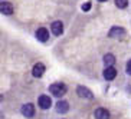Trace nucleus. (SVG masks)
Masks as SVG:
<instances>
[{
	"label": "nucleus",
	"instance_id": "obj_1",
	"mask_svg": "<svg viewBox=\"0 0 131 119\" xmlns=\"http://www.w3.org/2000/svg\"><path fill=\"white\" fill-rule=\"evenodd\" d=\"M50 93H53L55 96H63L66 93V86L63 83H61V82H58V83H53V85H50V88H49Z\"/></svg>",
	"mask_w": 131,
	"mask_h": 119
},
{
	"label": "nucleus",
	"instance_id": "obj_2",
	"mask_svg": "<svg viewBox=\"0 0 131 119\" xmlns=\"http://www.w3.org/2000/svg\"><path fill=\"white\" fill-rule=\"evenodd\" d=\"M22 113H23V116H26V118H32V116L35 115V106L32 103H26L22 106Z\"/></svg>",
	"mask_w": 131,
	"mask_h": 119
},
{
	"label": "nucleus",
	"instance_id": "obj_3",
	"mask_svg": "<svg viewBox=\"0 0 131 119\" xmlns=\"http://www.w3.org/2000/svg\"><path fill=\"white\" fill-rule=\"evenodd\" d=\"M36 39H38L39 42H46L48 39H49V32L45 29V27H40L36 30Z\"/></svg>",
	"mask_w": 131,
	"mask_h": 119
},
{
	"label": "nucleus",
	"instance_id": "obj_4",
	"mask_svg": "<svg viewBox=\"0 0 131 119\" xmlns=\"http://www.w3.org/2000/svg\"><path fill=\"white\" fill-rule=\"evenodd\" d=\"M94 118L95 119H110V112L104 108H98L95 112H94Z\"/></svg>",
	"mask_w": 131,
	"mask_h": 119
},
{
	"label": "nucleus",
	"instance_id": "obj_5",
	"mask_svg": "<svg viewBox=\"0 0 131 119\" xmlns=\"http://www.w3.org/2000/svg\"><path fill=\"white\" fill-rule=\"evenodd\" d=\"M50 105H52V100H50L49 96H46V95L39 96V106L42 109H49Z\"/></svg>",
	"mask_w": 131,
	"mask_h": 119
},
{
	"label": "nucleus",
	"instance_id": "obj_6",
	"mask_svg": "<svg viewBox=\"0 0 131 119\" xmlns=\"http://www.w3.org/2000/svg\"><path fill=\"white\" fill-rule=\"evenodd\" d=\"M77 92H78V95L81 96V98H86V99H92V98H94L92 92H91L89 89L84 88V86H78V88H77Z\"/></svg>",
	"mask_w": 131,
	"mask_h": 119
},
{
	"label": "nucleus",
	"instance_id": "obj_7",
	"mask_svg": "<svg viewBox=\"0 0 131 119\" xmlns=\"http://www.w3.org/2000/svg\"><path fill=\"white\" fill-rule=\"evenodd\" d=\"M0 12L3 13V15H12L13 6L9 2H0Z\"/></svg>",
	"mask_w": 131,
	"mask_h": 119
},
{
	"label": "nucleus",
	"instance_id": "obj_8",
	"mask_svg": "<svg viewBox=\"0 0 131 119\" xmlns=\"http://www.w3.org/2000/svg\"><path fill=\"white\" fill-rule=\"evenodd\" d=\"M32 73H33V76L35 77H40L43 73H45V65H42V63H36V65L33 66Z\"/></svg>",
	"mask_w": 131,
	"mask_h": 119
},
{
	"label": "nucleus",
	"instance_id": "obj_9",
	"mask_svg": "<svg viewBox=\"0 0 131 119\" xmlns=\"http://www.w3.org/2000/svg\"><path fill=\"white\" fill-rule=\"evenodd\" d=\"M50 29H52V33L55 36H59L63 32V24H62V22H53L52 26H50Z\"/></svg>",
	"mask_w": 131,
	"mask_h": 119
},
{
	"label": "nucleus",
	"instance_id": "obj_10",
	"mask_svg": "<svg viewBox=\"0 0 131 119\" xmlns=\"http://www.w3.org/2000/svg\"><path fill=\"white\" fill-rule=\"evenodd\" d=\"M117 76V70L114 69V68H105V70H104V77L107 79V81H112L114 77Z\"/></svg>",
	"mask_w": 131,
	"mask_h": 119
},
{
	"label": "nucleus",
	"instance_id": "obj_11",
	"mask_svg": "<svg viewBox=\"0 0 131 119\" xmlns=\"http://www.w3.org/2000/svg\"><path fill=\"white\" fill-rule=\"evenodd\" d=\"M125 35V30L123 27H112L110 30V37H119V36Z\"/></svg>",
	"mask_w": 131,
	"mask_h": 119
},
{
	"label": "nucleus",
	"instance_id": "obj_12",
	"mask_svg": "<svg viewBox=\"0 0 131 119\" xmlns=\"http://www.w3.org/2000/svg\"><path fill=\"white\" fill-rule=\"evenodd\" d=\"M68 109H69V105L65 100H59L56 103V112H59V113H65V112H68Z\"/></svg>",
	"mask_w": 131,
	"mask_h": 119
},
{
	"label": "nucleus",
	"instance_id": "obj_13",
	"mask_svg": "<svg viewBox=\"0 0 131 119\" xmlns=\"http://www.w3.org/2000/svg\"><path fill=\"white\" fill-rule=\"evenodd\" d=\"M104 62H105V65H107V68H111L114 63H115V58H114V55L111 53H108L104 56Z\"/></svg>",
	"mask_w": 131,
	"mask_h": 119
},
{
	"label": "nucleus",
	"instance_id": "obj_14",
	"mask_svg": "<svg viewBox=\"0 0 131 119\" xmlns=\"http://www.w3.org/2000/svg\"><path fill=\"white\" fill-rule=\"evenodd\" d=\"M127 4H128V0H115V6L119 9L127 7Z\"/></svg>",
	"mask_w": 131,
	"mask_h": 119
},
{
	"label": "nucleus",
	"instance_id": "obj_15",
	"mask_svg": "<svg viewBox=\"0 0 131 119\" xmlns=\"http://www.w3.org/2000/svg\"><path fill=\"white\" fill-rule=\"evenodd\" d=\"M89 9H91V3H85V4H82V10H84V12H88Z\"/></svg>",
	"mask_w": 131,
	"mask_h": 119
},
{
	"label": "nucleus",
	"instance_id": "obj_16",
	"mask_svg": "<svg viewBox=\"0 0 131 119\" xmlns=\"http://www.w3.org/2000/svg\"><path fill=\"white\" fill-rule=\"evenodd\" d=\"M127 73H128V75L131 76V60L127 63Z\"/></svg>",
	"mask_w": 131,
	"mask_h": 119
},
{
	"label": "nucleus",
	"instance_id": "obj_17",
	"mask_svg": "<svg viewBox=\"0 0 131 119\" xmlns=\"http://www.w3.org/2000/svg\"><path fill=\"white\" fill-rule=\"evenodd\" d=\"M98 2H107V0H98Z\"/></svg>",
	"mask_w": 131,
	"mask_h": 119
}]
</instances>
